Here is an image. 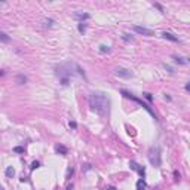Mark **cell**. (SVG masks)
Masks as SVG:
<instances>
[{
  "label": "cell",
  "mask_w": 190,
  "mask_h": 190,
  "mask_svg": "<svg viewBox=\"0 0 190 190\" xmlns=\"http://www.w3.org/2000/svg\"><path fill=\"white\" fill-rule=\"evenodd\" d=\"M134 31H135V33H138V34H143V36H147V37L154 36V31L150 30V28H146V27L134 25Z\"/></svg>",
  "instance_id": "52a82bcc"
},
{
  "label": "cell",
  "mask_w": 190,
  "mask_h": 190,
  "mask_svg": "<svg viewBox=\"0 0 190 190\" xmlns=\"http://www.w3.org/2000/svg\"><path fill=\"white\" fill-rule=\"evenodd\" d=\"M71 189H73V184H71V186H68V187H67V190H71Z\"/></svg>",
  "instance_id": "1f68e13d"
},
{
  "label": "cell",
  "mask_w": 190,
  "mask_h": 190,
  "mask_svg": "<svg viewBox=\"0 0 190 190\" xmlns=\"http://www.w3.org/2000/svg\"><path fill=\"white\" fill-rule=\"evenodd\" d=\"M106 190H116V187H113V186H108V187H107Z\"/></svg>",
  "instance_id": "4dcf8cb0"
},
{
  "label": "cell",
  "mask_w": 190,
  "mask_h": 190,
  "mask_svg": "<svg viewBox=\"0 0 190 190\" xmlns=\"http://www.w3.org/2000/svg\"><path fill=\"white\" fill-rule=\"evenodd\" d=\"M154 8H158V9H159L160 12H163V8H162V6L159 5V3H154Z\"/></svg>",
  "instance_id": "4316f807"
},
{
  "label": "cell",
  "mask_w": 190,
  "mask_h": 190,
  "mask_svg": "<svg viewBox=\"0 0 190 190\" xmlns=\"http://www.w3.org/2000/svg\"><path fill=\"white\" fill-rule=\"evenodd\" d=\"M52 25H54V19H52V18H48V19L43 21V27H45V28H49V27H52Z\"/></svg>",
  "instance_id": "e0dca14e"
},
{
  "label": "cell",
  "mask_w": 190,
  "mask_h": 190,
  "mask_svg": "<svg viewBox=\"0 0 190 190\" xmlns=\"http://www.w3.org/2000/svg\"><path fill=\"white\" fill-rule=\"evenodd\" d=\"M172 58H174V61L177 62V64H181V65H187L189 64V61L186 60L184 57H178V55H172Z\"/></svg>",
  "instance_id": "9c48e42d"
},
{
  "label": "cell",
  "mask_w": 190,
  "mask_h": 190,
  "mask_svg": "<svg viewBox=\"0 0 190 190\" xmlns=\"http://www.w3.org/2000/svg\"><path fill=\"white\" fill-rule=\"evenodd\" d=\"M0 190H5V189H3V186H2V184H0Z\"/></svg>",
  "instance_id": "d6a6232c"
},
{
  "label": "cell",
  "mask_w": 190,
  "mask_h": 190,
  "mask_svg": "<svg viewBox=\"0 0 190 190\" xmlns=\"http://www.w3.org/2000/svg\"><path fill=\"white\" fill-rule=\"evenodd\" d=\"M165 68H166V70H168L169 73H174V70H172V68H171L169 65H165Z\"/></svg>",
  "instance_id": "f1b7e54d"
},
{
  "label": "cell",
  "mask_w": 190,
  "mask_h": 190,
  "mask_svg": "<svg viewBox=\"0 0 190 190\" xmlns=\"http://www.w3.org/2000/svg\"><path fill=\"white\" fill-rule=\"evenodd\" d=\"M122 39H123L125 42H132L134 40V37L131 36V34H128V33H125L123 36H122Z\"/></svg>",
  "instance_id": "44dd1931"
},
{
  "label": "cell",
  "mask_w": 190,
  "mask_h": 190,
  "mask_svg": "<svg viewBox=\"0 0 190 190\" xmlns=\"http://www.w3.org/2000/svg\"><path fill=\"white\" fill-rule=\"evenodd\" d=\"M149 160H150V163L153 165V166L159 168L160 163H162L160 147H158V146H153V147H150V150H149Z\"/></svg>",
  "instance_id": "3957f363"
},
{
  "label": "cell",
  "mask_w": 190,
  "mask_h": 190,
  "mask_svg": "<svg viewBox=\"0 0 190 190\" xmlns=\"http://www.w3.org/2000/svg\"><path fill=\"white\" fill-rule=\"evenodd\" d=\"M143 95H144V98H146L149 103H152V101H153V97H152V94H150V92H144Z\"/></svg>",
  "instance_id": "7402d4cb"
},
{
  "label": "cell",
  "mask_w": 190,
  "mask_h": 190,
  "mask_svg": "<svg viewBox=\"0 0 190 190\" xmlns=\"http://www.w3.org/2000/svg\"><path fill=\"white\" fill-rule=\"evenodd\" d=\"M100 52H101V54H107V52H110V46H107V45H101V46H100Z\"/></svg>",
  "instance_id": "d6986e66"
},
{
  "label": "cell",
  "mask_w": 190,
  "mask_h": 190,
  "mask_svg": "<svg viewBox=\"0 0 190 190\" xmlns=\"http://www.w3.org/2000/svg\"><path fill=\"white\" fill-rule=\"evenodd\" d=\"M74 18H76L79 22H85L86 19H89V18H91V15H89V14H86V12H76V14H74Z\"/></svg>",
  "instance_id": "ba28073f"
},
{
  "label": "cell",
  "mask_w": 190,
  "mask_h": 190,
  "mask_svg": "<svg viewBox=\"0 0 190 190\" xmlns=\"http://www.w3.org/2000/svg\"><path fill=\"white\" fill-rule=\"evenodd\" d=\"M39 166H40V162H39V160H34V162L31 163V169H37Z\"/></svg>",
  "instance_id": "603a6c76"
},
{
  "label": "cell",
  "mask_w": 190,
  "mask_h": 190,
  "mask_svg": "<svg viewBox=\"0 0 190 190\" xmlns=\"http://www.w3.org/2000/svg\"><path fill=\"white\" fill-rule=\"evenodd\" d=\"M129 166H131V169L137 171V172L141 175V178H143V180L146 178V168H144V166H141L140 163H137L135 160H131V162H129Z\"/></svg>",
  "instance_id": "5b68a950"
},
{
  "label": "cell",
  "mask_w": 190,
  "mask_h": 190,
  "mask_svg": "<svg viewBox=\"0 0 190 190\" xmlns=\"http://www.w3.org/2000/svg\"><path fill=\"white\" fill-rule=\"evenodd\" d=\"M0 42H3V43H9V42H10V37L8 36L6 33L0 31Z\"/></svg>",
  "instance_id": "9a60e30c"
},
{
  "label": "cell",
  "mask_w": 190,
  "mask_h": 190,
  "mask_svg": "<svg viewBox=\"0 0 190 190\" xmlns=\"http://www.w3.org/2000/svg\"><path fill=\"white\" fill-rule=\"evenodd\" d=\"M55 150H57V153H60V154H67L68 153V149H67L65 146H62V144H58L57 147H55Z\"/></svg>",
  "instance_id": "7c38bea8"
},
{
  "label": "cell",
  "mask_w": 190,
  "mask_h": 190,
  "mask_svg": "<svg viewBox=\"0 0 190 190\" xmlns=\"http://www.w3.org/2000/svg\"><path fill=\"white\" fill-rule=\"evenodd\" d=\"M120 94H122V95H123L125 98H129V100H132V101H135V103H138L140 106H141V107H143V108H146V110H147V112H149V113L152 114V116H153L154 119H158V116L154 114V112H153V110H152V108L149 107V104H146V103H144V101H143V100H140V98L134 97V94L128 92V91H120Z\"/></svg>",
  "instance_id": "277c9868"
},
{
  "label": "cell",
  "mask_w": 190,
  "mask_h": 190,
  "mask_svg": "<svg viewBox=\"0 0 190 190\" xmlns=\"http://www.w3.org/2000/svg\"><path fill=\"white\" fill-rule=\"evenodd\" d=\"M68 67H70V64H61L60 67L55 68V74H57V77L60 79V82H61L62 86H67V85L70 83V77L73 76V71L68 70Z\"/></svg>",
  "instance_id": "7a4b0ae2"
},
{
  "label": "cell",
  "mask_w": 190,
  "mask_h": 190,
  "mask_svg": "<svg viewBox=\"0 0 190 190\" xmlns=\"http://www.w3.org/2000/svg\"><path fill=\"white\" fill-rule=\"evenodd\" d=\"M27 76H24V74H18V76L15 77V82L18 83V85H25L27 83Z\"/></svg>",
  "instance_id": "30bf717a"
},
{
  "label": "cell",
  "mask_w": 190,
  "mask_h": 190,
  "mask_svg": "<svg viewBox=\"0 0 190 190\" xmlns=\"http://www.w3.org/2000/svg\"><path fill=\"white\" fill-rule=\"evenodd\" d=\"M73 174H74V168H73V166H70V168H68V171H67V175H65V178H67V180H70Z\"/></svg>",
  "instance_id": "ffe728a7"
},
{
  "label": "cell",
  "mask_w": 190,
  "mask_h": 190,
  "mask_svg": "<svg viewBox=\"0 0 190 190\" xmlns=\"http://www.w3.org/2000/svg\"><path fill=\"white\" fill-rule=\"evenodd\" d=\"M186 91H190V83H186Z\"/></svg>",
  "instance_id": "f546056e"
},
{
  "label": "cell",
  "mask_w": 190,
  "mask_h": 190,
  "mask_svg": "<svg viewBox=\"0 0 190 190\" xmlns=\"http://www.w3.org/2000/svg\"><path fill=\"white\" fill-rule=\"evenodd\" d=\"M162 37L163 39H166V40H171V42H178V37H175L174 34H171V33H162Z\"/></svg>",
  "instance_id": "8fae6325"
},
{
  "label": "cell",
  "mask_w": 190,
  "mask_h": 190,
  "mask_svg": "<svg viewBox=\"0 0 190 190\" xmlns=\"http://www.w3.org/2000/svg\"><path fill=\"white\" fill-rule=\"evenodd\" d=\"M91 168H92V165H91V163H86V165H83V166H82L83 171H89Z\"/></svg>",
  "instance_id": "484cf974"
},
{
  "label": "cell",
  "mask_w": 190,
  "mask_h": 190,
  "mask_svg": "<svg viewBox=\"0 0 190 190\" xmlns=\"http://www.w3.org/2000/svg\"><path fill=\"white\" fill-rule=\"evenodd\" d=\"M68 126H70V128H71V129H76V128H77V123H76V122H74V120H70V123H68Z\"/></svg>",
  "instance_id": "d4e9b609"
},
{
  "label": "cell",
  "mask_w": 190,
  "mask_h": 190,
  "mask_svg": "<svg viewBox=\"0 0 190 190\" xmlns=\"http://www.w3.org/2000/svg\"><path fill=\"white\" fill-rule=\"evenodd\" d=\"M15 153H24V147H21V146H16L15 149H14Z\"/></svg>",
  "instance_id": "cb8c5ba5"
},
{
  "label": "cell",
  "mask_w": 190,
  "mask_h": 190,
  "mask_svg": "<svg viewBox=\"0 0 190 190\" xmlns=\"http://www.w3.org/2000/svg\"><path fill=\"white\" fill-rule=\"evenodd\" d=\"M77 30H79V33H80V34H83V33L86 31V22H79Z\"/></svg>",
  "instance_id": "2e32d148"
},
{
  "label": "cell",
  "mask_w": 190,
  "mask_h": 190,
  "mask_svg": "<svg viewBox=\"0 0 190 190\" xmlns=\"http://www.w3.org/2000/svg\"><path fill=\"white\" fill-rule=\"evenodd\" d=\"M147 189V184H146V181L143 180V178H140L138 181H137V190H146Z\"/></svg>",
  "instance_id": "4fadbf2b"
},
{
  "label": "cell",
  "mask_w": 190,
  "mask_h": 190,
  "mask_svg": "<svg viewBox=\"0 0 190 190\" xmlns=\"http://www.w3.org/2000/svg\"><path fill=\"white\" fill-rule=\"evenodd\" d=\"M74 68H76V71L79 73V74H80V76H82L83 79H86V74H85V71L82 70V67H80V65H77V64H74Z\"/></svg>",
  "instance_id": "ac0fdd59"
},
{
  "label": "cell",
  "mask_w": 190,
  "mask_h": 190,
  "mask_svg": "<svg viewBox=\"0 0 190 190\" xmlns=\"http://www.w3.org/2000/svg\"><path fill=\"white\" fill-rule=\"evenodd\" d=\"M89 107L92 112L100 114L101 117H108L110 116V107L112 101L104 92H91L89 94Z\"/></svg>",
  "instance_id": "6da1fadb"
},
{
  "label": "cell",
  "mask_w": 190,
  "mask_h": 190,
  "mask_svg": "<svg viewBox=\"0 0 190 190\" xmlns=\"http://www.w3.org/2000/svg\"><path fill=\"white\" fill-rule=\"evenodd\" d=\"M5 174H6V177H8V178H12V177L15 175V169H14V166H8V168H6V171H5Z\"/></svg>",
  "instance_id": "5bb4252c"
},
{
  "label": "cell",
  "mask_w": 190,
  "mask_h": 190,
  "mask_svg": "<svg viewBox=\"0 0 190 190\" xmlns=\"http://www.w3.org/2000/svg\"><path fill=\"white\" fill-rule=\"evenodd\" d=\"M116 76L117 77H122V79H131V77L134 76L132 71L131 70H128V68H123V67H119V68H116Z\"/></svg>",
  "instance_id": "8992f818"
},
{
  "label": "cell",
  "mask_w": 190,
  "mask_h": 190,
  "mask_svg": "<svg viewBox=\"0 0 190 190\" xmlns=\"http://www.w3.org/2000/svg\"><path fill=\"white\" fill-rule=\"evenodd\" d=\"M174 175H175V180H177V181H180V174H178L177 171H175V172H174Z\"/></svg>",
  "instance_id": "83f0119b"
}]
</instances>
